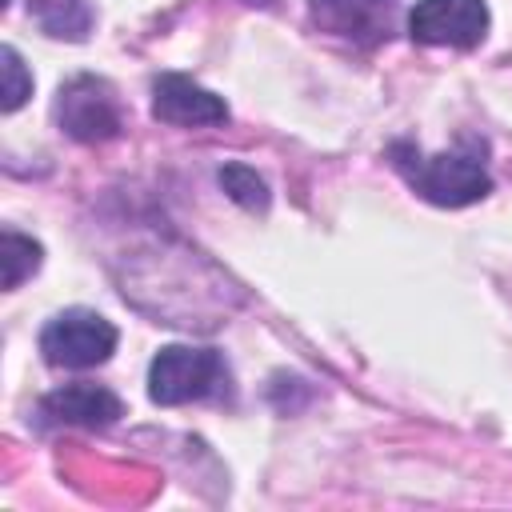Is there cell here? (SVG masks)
<instances>
[{
  "label": "cell",
  "instance_id": "obj_12",
  "mask_svg": "<svg viewBox=\"0 0 512 512\" xmlns=\"http://www.w3.org/2000/svg\"><path fill=\"white\" fill-rule=\"evenodd\" d=\"M0 76H4V88H0V108L4 112H16L28 96H32V76L20 60V52L12 44L0 48Z\"/></svg>",
  "mask_w": 512,
  "mask_h": 512
},
{
  "label": "cell",
  "instance_id": "obj_3",
  "mask_svg": "<svg viewBox=\"0 0 512 512\" xmlns=\"http://www.w3.org/2000/svg\"><path fill=\"white\" fill-rule=\"evenodd\" d=\"M116 324L92 308H64L40 328V356L52 368H96L116 352Z\"/></svg>",
  "mask_w": 512,
  "mask_h": 512
},
{
  "label": "cell",
  "instance_id": "obj_4",
  "mask_svg": "<svg viewBox=\"0 0 512 512\" xmlns=\"http://www.w3.org/2000/svg\"><path fill=\"white\" fill-rule=\"evenodd\" d=\"M52 116H56L60 132L80 144H104V140L120 136V128H124V112H120L112 84L100 76H88V72L60 84Z\"/></svg>",
  "mask_w": 512,
  "mask_h": 512
},
{
  "label": "cell",
  "instance_id": "obj_13",
  "mask_svg": "<svg viewBox=\"0 0 512 512\" xmlns=\"http://www.w3.org/2000/svg\"><path fill=\"white\" fill-rule=\"evenodd\" d=\"M248 4H272V0H248Z\"/></svg>",
  "mask_w": 512,
  "mask_h": 512
},
{
  "label": "cell",
  "instance_id": "obj_10",
  "mask_svg": "<svg viewBox=\"0 0 512 512\" xmlns=\"http://www.w3.org/2000/svg\"><path fill=\"white\" fill-rule=\"evenodd\" d=\"M40 260H44V248L32 236H24L16 228H4V236H0V264H4V288L8 292L20 288L40 268Z\"/></svg>",
  "mask_w": 512,
  "mask_h": 512
},
{
  "label": "cell",
  "instance_id": "obj_2",
  "mask_svg": "<svg viewBox=\"0 0 512 512\" xmlns=\"http://www.w3.org/2000/svg\"><path fill=\"white\" fill-rule=\"evenodd\" d=\"M220 392H228V364L216 348L168 344L148 364V396L164 408L212 400Z\"/></svg>",
  "mask_w": 512,
  "mask_h": 512
},
{
  "label": "cell",
  "instance_id": "obj_8",
  "mask_svg": "<svg viewBox=\"0 0 512 512\" xmlns=\"http://www.w3.org/2000/svg\"><path fill=\"white\" fill-rule=\"evenodd\" d=\"M40 416L52 424H76V428H108L124 416V400L104 384H64L52 388L40 400Z\"/></svg>",
  "mask_w": 512,
  "mask_h": 512
},
{
  "label": "cell",
  "instance_id": "obj_1",
  "mask_svg": "<svg viewBox=\"0 0 512 512\" xmlns=\"http://www.w3.org/2000/svg\"><path fill=\"white\" fill-rule=\"evenodd\" d=\"M388 160L408 180V188L436 208H468L492 192V176H488L480 152L428 156L412 140H396V144H388Z\"/></svg>",
  "mask_w": 512,
  "mask_h": 512
},
{
  "label": "cell",
  "instance_id": "obj_9",
  "mask_svg": "<svg viewBox=\"0 0 512 512\" xmlns=\"http://www.w3.org/2000/svg\"><path fill=\"white\" fill-rule=\"evenodd\" d=\"M28 16L40 24L44 36L52 40H88L92 24H96V12H92V0H28Z\"/></svg>",
  "mask_w": 512,
  "mask_h": 512
},
{
  "label": "cell",
  "instance_id": "obj_7",
  "mask_svg": "<svg viewBox=\"0 0 512 512\" xmlns=\"http://www.w3.org/2000/svg\"><path fill=\"white\" fill-rule=\"evenodd\" d=\"M152 116L176 128H216L228 120V104L224 96L200 88L196 80L180 72H164L152 80Z\"/></svg>",
  "mask_w": 512,
  "mask_h": 512
},
{
  "label": "cell",
  "instance_id": "obj_6",
  "mask_svg": "<svg viewBox=\"0 0 512 512\" xmlns=\"http://www.w3.org/2000/svg\"><path fill=\"white\" fill-rule=\"evenodd\" d=\"M308 16L320 32L348 40L356 48H376L392 40L400 0H308Z\"/></svg>",
  "mask_w": 512,
  "mask_h": 512
},
{
  "label": "cell",
  "instance_id": "obj_11",
  "mask_svg": "<svg viewBox=\"0 0 512 512\" xmlns=\"http://www.w3.org/2000/svg\"><path fill=\"white\" fill-rule=\"evenodd\" d=\"M216 180H220V188L228 192V200H236L240 208H248V212H268V184H264V176H256V168L232 160V164H224V168L216 172Z\"/></svg>",
  "mask_w": 512,
  "mask_h": 512
},
{
  "label": "cell",
  "instance_id": "obj_5",
  "mask_svg": "<svg viewBox=\"0 0 512 512\" xmlns=\"http://www.w3.org/2000/svg\"><path fill=\"white\" fill-rule=\"evenodd\" d=\"M484 0H416L408 12V36L428 48H476L488 36Z\"/></svg>",
  "mask_w": 512,
  "mask_h": 512
}]
</instances>
